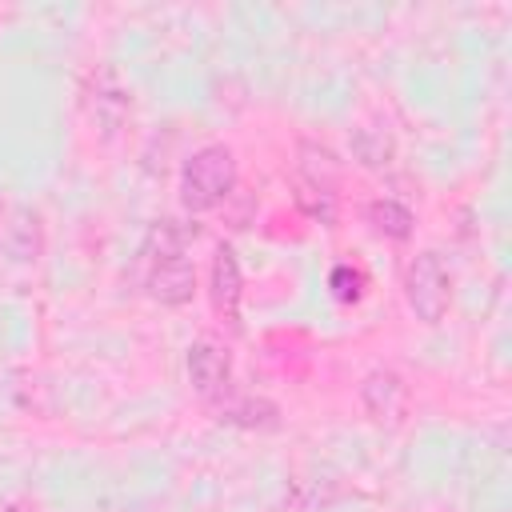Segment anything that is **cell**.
<instances>
[{
	"instance_id": "obj_1",
	"label": "cell",
	"mask_w": 512,
	"mask_h": 512,
	"mask_svg": "<svg viewBox=\"0 0 512 512\" xmlns=\"http://www.w3.org/2000/svg\"><path fill=\"white\" fill-rule=\"evenodd\" d=\"M192 240H196V224H184L172 216H164L148 228V236L140 244V280L156 304L180 308L192 300V292H196V268L188 260Z\"/></svg>"
},
{
	"instance_id": "obj_2",
	"label": "cell",
	"mask_w": 512,
	"mask_h": 512,
	"mask_svg": "<svg viewBox=\"0 0 512 512\" xmlns=\"http://www.w3.org/2000/svg\"><path fill=\"white\" fill-rule=\"evenodd\" d=\"M236 188V156L224 144L196 148L180 168V204L188 212H212L220 208Z\"/></svg>"
},
{
	"instance_id": "obj_3",
	"label": "cell",
	"mask_w": 512,
	"mask_h": 512,
	"mask_svg": "<svg viewBox=\"0 0 512 512\" xmlns=\"http://www.w3.org/2000/svg\"><path fill=\"white\" fill-rule=\"evenodd\" d=\"M336 184H340V168L336 156L320 144H300V168H296V204L320 220V224H336Z\"/></svg>"
},
{
	"instance_id": "obj_4",
	"label": "cell",
	"mask_w": 512,
	"mask_h": 512,
	"mask_svg": "<svg viewBox=\"0 0 512 512\" xmlns=\"http://www.w3.org/2000/svg\"><path fill=\"white\" fill-rule=\"evenodd\" d=\"M404 296H408V308L416 312V320L424 324H440L452 308V272L444 264L440 252H420L408 272H404Z\"/></svg>"
},
{
	"instance_id": "obj_5",
	"label": "cell",
	"mask_w": 512,
	"mask_h": 512,
	"mask_svg": "<svg viewBox=\"0 0 512 512\" xmlns=\"http://www.w3.org/2000/svg\"><path fill=\"white\" fill-rule=\"evenodd\" d=\"M188 384L200 400L224 404L232 392V356L216 340H196L188 348Z\"/></svg>"
},
{
	"instance_id": "obj_6",
	"label": "cell",
	"mask_w": 512,
	"mask_h": 512,
	"mask_svg": "<svg viewBox=\"0 0 512 512\" xmlns=\"http://www.w3.org/2000/svg\"><path fill=\"white\" fill-rule=\"evenodd\" d=\"M360 404L380 428H396L408 416V384L392 368H372L360 384Z\"/></svg>"
},
{
	"instance_id": "obj_7",
	"label": "cell",
	"mask_w": 512,
	"mask_h": 512,
	"mask_svg": "<svg viewBox=\"0 0 512 512\" xmlns=\"http://www.w3.org/2000/svg\"><path fill=\"white\" fill-rule=\"evenodd\" d=\"M208 300L220 324L240 328V300H244V276L232 244H220L212 252V276H208Z\"/></svg>"
},
{
	"instance_id": "obj_8",
	"label": "cell",
	"mask_w": 512,
	"mask_h": 512,
	"mask_svg": "<svg viewBox=\"0 0 512 512\" xmlns=\"http://www.w3.org/2000/svg\"><path fill=\"white\" fill-rule=\"evenodd\" d=\"M364 216H368V224H372L380 236H388V240H408V236H412V224H416L412 208L400 204V200H392V196L372 200V204L364 208Z\"/></svg>"
},
{
	"instance_id": "obj_9",
	"label": "cell",
	"mask_w": 512,
	"mask_h": 512,
	"mask_svg": "<svg viewBox=\"0 0 512 512\" xmlns=\"http://www.w3.org/2000/svg\"><path fill=\"white\" fill-rule=\"evenodd\" d=\"M220 420L240 424V428H276L280 424V408L272 400L260 396H244L236 404H220Z\"/></svg>"
},
{
	"instance_id": "obj_10",
	"label": "cell",
	"mask_w": 512,
	"mask_h": 512,
	"mask_svg": "<svg viewBox=\"0 0 512 512\" xmlns=\"http://www.w3.org/2000/svg\"><path fill=\"white\" fill-rule=\"evenodd\" d=\"M364 272L360 268H352V264H336L332 272H328V292L340 300V304H356L360 296H364Z\"/></svg>"
},
{
	"instance_id": "obj_11",
	"label": "cell",
	"mask_w": 512,
	"mask_h": 512,
	"mask_svg": "<svg viewBox=\"0 0 512 512\" xmlns=\"http://www.w3.org/2000/svg\"><path fill=\"white\" fill-rule=\"evenodd\" d=\"M352 152L360 156V164H364V168H384V164H388V156H392V144H388L384 136H372V132H356V140H352Z\"/></svg>"
},
{
	"instance_id": "obj_12",
	"label": "cell",
	"mask_w": 512,
	"mask_h": 512,
	"mask_svg": "<svg viewBox=\"0 0 512 512\" xmlns=\"http://www.w3.org/2000/svg\"><path fill=\"white\" fill-rule=\"evenodd\" d=\"M4 512H40V508H36L32 500H12V504H8Z\"/></svg>"
}]
</instances>
